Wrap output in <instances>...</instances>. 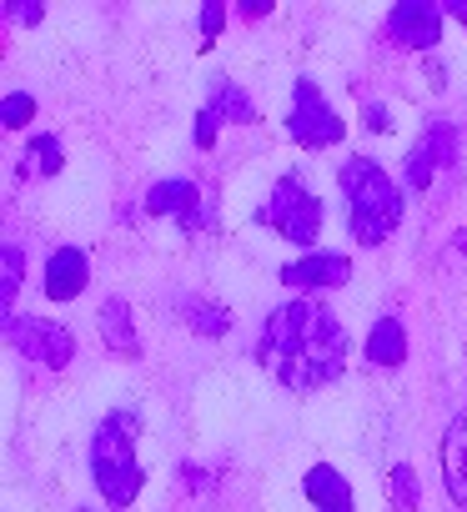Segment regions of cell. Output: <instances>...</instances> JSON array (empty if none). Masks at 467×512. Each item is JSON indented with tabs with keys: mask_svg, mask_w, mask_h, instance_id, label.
<instances>
[{
	"mask_svg": "<svg viewBox=\"0 0 467 512\" xmlns=\"http://www.w3.org/2000/svg\"><path fill=\"white\" fill-rule=\"evenodd\" d=\"M257 362L287 392H317L347 372V327L317 297H292L267 312L257 337Z\"/></svg>",
	"mask_w": 467,
	"mask_h": 512,
	"instance_id": "cell-1",
	"label": "cell"
},
{
	"mask_svg": "<svg viewBox=\"0 0 467 512\" xmlns=\"http://www.w3.org/2000/svg\"><path fill=\"white\" fill-rule=\"evenodd\" d=\"M337 186H342V211H347V236L357 246H382L402 216H407V191L402 181H392L382 171V161L372 156H347L337 166Z\"/></svg>",
	"mask_w": 467,
	"mask_h": 512,
	"instance_id": "cell-2",
	"label": "cell"
},
{
	"mask_svg": "<svg viewBox=\"0 0 467 512\" xmlns=\"http://www.w3.org/2000/svg\"><path fill=\"white\" fill-rule=\"evenodd\" d=\"M136 437H141V412L136 407H111L96 432H91V477L96 492L106 497L111 512L131 507L146 487V467L136 457Z\"/></svg>",
	"mask_w": 467,
	"mask_h": 512,
	"instance_id": "cell-3",
	"label": "cell"
},
{
	"mask_svg": "<svg viewBox=\"0 0 467 512\" xmlns=\"http://www.w3.org/2000/svg\"><path fill=\"white\" fill-rule=\"evenodd\" d=\"M257 221H262V226H272L282 241L317 251V236H322L327 211H322V196H317V191H312L297 171H287L282 181H272L267 201L257 206Z\"/></svg>",
	"mask_w": 467,
	"mask_h": 512,
	"instance_id": "cell-4",
	"label": "cell"
},
{
	"mask_svg": "<svg viewBox=\"0 0 467 512\" xmlns=\"http://www.w3.org/2000/svg\"><path fill=\"white\" fill-rule=\"evenodd\" d=\"M287 131L302 151H332L347 136V121L332 111V101L322 96V86L312 76H297L292 86V111H287Z\"/></svg>",
	"mask_w": 467,
	"mask_h": 512,
	"instance_id": "cell-5",
	"label": "cell"
},
{
	"mask_svg": "<svg viewBox=\"0 0 467 512\" xmlns=\"http://www.w3.org/2000/svg\"><path fill=\"white\" fill-rule=\"evenodd\" d=\"M6 337H11V347L21 357H31V362H41L51 372L71 367V357H76V332L66 322H56V317H11Z\"/></svg>",
	"mask_w": 467,
	"mask_h": 512,
	"instance_id": "cell-6",
	"label": "cell"
},
{
	"mask_svg": "<svg viewBox=\"0 0 467 512\" xmlns=\"http://www.w3.org/2000/svg\"><path fill=\"white\" fill-rule=\"evenodd\" d=\"M252 121H257V101H252L237 81L211 76V96H206V106L196 111V146L211 151L221 126H252Z\"/></svg>",
	"mask_w": 467,
	"mask_h": 512,
	"instance_id": "cell-7",
	"label": "cell"
},
{
	"mask_svg": "<svg viewBox=\"0 0 467 512\" xmlns=\"http://www.w3.org/2000/svg\"><path fill=\"white\" fill-rule=\"evenodd\" d=\"M141 206H146V216H176L181 231H206L211 226V211L201 201V186L186 181V176H166V181L146 186Z\"/></svg>",
	"mask_w": 467,
	"mask_h": 512,
	"instance_id": "cell-8",
	"label": "cell"
},
{
	"mask_svg": "<svg viewBox=\"0 0 467 512\" xmlns=\"http://www.w3.org/2000/svg\"><path fill=\"white\" fill-rule=\"evenodd\" d=\"M457 161V126H447V121H432L427 131H422V141L407 151V166H402V181L412 186V191H427L447 166Z\"/></svg>",
	"mask_w": 467,
	"mask_h": 512,
	"instance_id": "cell-9",
	"label": "cell"
},
{
	"mask_svg": "<svg viewBox=\"0 0 467 512\" xmlns=\"http://www.w3.org/2000/svg\"><path fill=\"white\" fill-rule=\"evenodd\" d=\"M282 282H287L292 292H307V297L332 292V287H347V282H352V256L317 246V251H307V256H297V262L282 267Z\"/></svg>",
	"mask_w": 467,
	"mask_h": 512,
	"instance_id": "cell-10",
	"label": "cell"
},
{
	"mask_svg": "<svg viewBox=\"0 0 467 512\" xmlns=\"http://www.w3.org/2000/svg\"><path fill=\"white\" fill-rule=\"evenodd\" d=\"M442 6H432V0H402V6L387 11V36L407 51H437L442 41Z\"/></svg>",
	"mask_w": 467,
	"mask_h": 512,
	"instance_id": "cell-11",
	"label": "cell"
},
{
	"mask_svg": "<svg viewBox=\"0 0 467 512\" xmlns=\"http://www.w3.org/2000/svg\"><path fill=\"white\" fill-rule=\"evenodd\" d=\"M91 287V256L81 246H56L46 256V272H41V292L51 302H76Z\"/></svg>",
	"mask_w": 467,
	"mask_h": 512,
	"instance_id": "cell-12",
	"label": "cell"
},
{
	"mask_svg": "<svg viewBox=\"0 0 467 512\" xmlns=\"http://www.w3.org/2000/svg\"><path fill=\"white\" fill-rule=\"evenodd\" d=\"M302 492H307L312 512H357V492L332 462H312L302 477Z\"/></svg>",
	"mask_w": 467,
	"mask_h": 512,
	"instance_id": "cell-13",
	"label": "cell"
},
{
	"mask_svg": "<svg viewBox=\"0 0 467 512\" xmlns=\"http://www.w3.org/2000/svg\"><path fill=\"white\" fill-rule=\"evenodd\" d=\"M96 332H101V342L111 347V357H126V362L141 357V337H136V317H131V302H126V297H106V302H101Z\"/></svg>",
	"mask_w": 467,
	"mask_h": 512,
	"instance_id": "cell-14",
	"label": "cell"
},
{
	"mask_svg": "<svg viewBox=\"0 0 467 512\" xmlns=\"http://www.w3.org/2000/svg\"><path fill=\"white\" fill-rule=\"evenodd\" d=\"M442 482L457 507H467V407L442 427Z\"/></svg>",
	"mask_w": 467,
	"mask_h": 512,
	"instance_id": "cell-15",
	"label": "cell"
},
{
	"mask_svg": "<svg viewBox=\"0 0 467 512\" xmlns=\"http://www.w3.org/2000/svg\"><path fill=\"white\" fill-rule=\"evenodd\" d=\"M362 352H367V362L377 372H397L407 362V327H402V317H377Z\"/></svg>",
	"mask_w": 467,
	"mask_h": 512,
	"instance_id": "cell-16",
	"label": "cell"
},
{
	"mask_svg": "<svg viewBox=\"0 0 467 512\" xmlns=\"http://www.w3.org/2000/svg\"><path fill=\"white\" fill-rule=\"evenodd\" d=\"M176 312H181V322H186L196 337H226L231 327H237L226 307H216V302H206V297H176Z\"/></svg>",
	"mask_w": 467,
	"mask_h": 512,
	"instance_id": "cell-17",
	"label": "cell"
},
{
	"mask_svg": "<svg viewBox=\"0 0 467 512\" xmlns=\"http://www.w3.org/2000/svg\"><path fill=\"white\" fill-rule=\"evenodd\" d=\"M26 176H56L61 166H66V151H61V136H51V131H36L31 141H26Z\"/></svg>",
	"mask_w": 467,
	"mask_h": 512,
	"instance_id": "cell-18",
	"label": "cell"
},
{
	"mask_svg": "<svg viewBox=\"0 0 467 512\" xmlns=\"http://www.w3.org/2000/svg\"><path fill=\"white\" fill-rule=\"evenodd\" d=\"M387 502H392V512H417L422 482H417V467H412V462H397V467L387 472Z\"/></svg>",
	"mask_w": 467,
	"mask_h": 512,
	"instance_id": "cell-19",
	"label": "cell"
},
{
	"mask_svg": "<svg viewBox=\"0 0 467 512\" xmlns=\"http://www.w3.org/2000/svg\"><path fill=\"white\" fill-rule=\"evenodd\" d=\"M0 272H6V282H0V302H6V322H11V317H16V297H21V282H26V256H21L16 241H6Z\"/></svg>",
	"mask_w": 467,
	"mask_h": 512,
	"instance_id": "cell-20",
	"label": "cell"
},
{
	"mask_svg": "<svg viewBox=\"0 0 467 512\" xmlns=\"http://www.w3.org/2000/svg\"><path fill=\"white\" fill-rule=\"evenodd\" d=\"M36 96L31 91H11L6 101H0V126H6V131H26L31 121H36Z\"/></svg>",
	"mask_w": 467,
	"mask_h": 512,
	"instance_id": "cell-21",
	"label": "cell"
},
{
	"mask_svg": "<svg viewBox=\"0 0 467 512\" xmlns=\"http://www.w3.org/2000/svg\"><path fill=\"white\" fill-rule=\"evenodd\" d=\"M221 26H226V6H221V0H206V6H201V46H211L221 36Z\"/></svg>",
	"mask_w": 467,
	"mask_h": 512,
	"instance_id": "cell-22",
	"label": "cell"
},
{
	"mask_svg": "<svg viewBox=\"0 0 467 512\" xmlns=\"http://www.w3.org/2000/svg\"><path fill=\"white\" fill-rule=\"evenodd\" d=\"M362 126H367V131H387V106L367 101V106H362Z\"/></svg>",
	"mask_w": 467,
	"mask_h": 512,
	"instance_id": "cell-23",
	"label": "cell"
},
{
	"mask_svg": "<svg viewBox=\"0 0 467 512\" xmlns=\"http://www.w3.org/2000/svg\"><path fill=\"white\" fill-rule=\"evenodd\" d=\"M6 16H11V21H21V26H36V21L46 16V6H36V0H31V6H11Z\"/></svg>",
	"mask_w": 467,
	"mask_h": 512,
	"instance_id": "cell-24",
	"label": "cell"
},
{
	"mask_svg": "<svg viewBox=\"0 0 467 512\" xmlns=\"http://www.w3.org/2000/svg\"><path fill=\"white\" fill-rule=\"evenodd\" d=\"M447 16H452V21H462V26H467V0H452V6H447Z\"/></svg>",
	"mask_w": 467,
	"mask_h": 512,
	"instance_id": "cell-25",
	"label": "cell"
},
{
	"mask_svg": "<svg viewBox=\"0 0 467 512\" xmlns=\"http://www.w3.org/2000/svg\"><path fill=\"white\" fill-rule=\"evenodd\" d=\"M76 512H96V507H76Z\"/></svg>",
	"mask_w": 467,
	"mask_h": 512,
	"instance_id": "cell-26",
	"label": "cell"
}]
</instances>
